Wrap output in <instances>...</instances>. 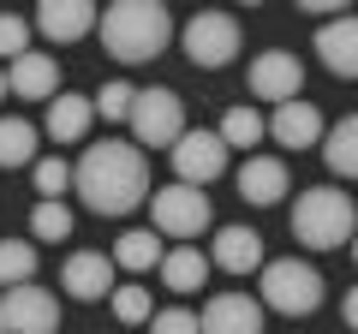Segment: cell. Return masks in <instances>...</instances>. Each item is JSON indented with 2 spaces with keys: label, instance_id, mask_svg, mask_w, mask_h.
Masks as SVG:
<instances>
[{
  "label": "cell",
  "instance_id": "obj_32",
  "mask_svg": "<svg viewBox=\"0 0 358 334\" xmlns=\"http://www.w3.org/2000/svg\"><path fill=\"white\" fill-rule=\"evenodd\" d=\"M341 317H346V328H358V286L346 293V305H341Z\"/></svg>",
  "mask_w": 358,
  "mask_h": 334
},
{
  "label": "cell",
  "instance_id": "obj_19",
  "mask_svg": "<svg viewBox=\"0 0 358 334\" xmlns=\"http://www.w3.org/2000/svg\"><path fill=\"white\" fill-rule=\"evenodd\" d=\"M209 263L227 275H251L263 269V239H257L251 227H215V251H209Z\"/></svg>",
  "mask_w": 358,
  "mask_h": 334
},
{
  "label": "cell",
  "instance_id": "obj_31",
  "mask_svg": "<svg viewBox=\"0 0 358 334\" xmlns=\"http://www.w3.org/2000/svg\"><path fill=\"white\" fill-rule=\"evenodd\" d=\"M150 334H203V317L197 310H155Z\"/></svg>",
  "mask_w": 358,
  "mask_h": 334
},
{
  "label": "cell",
  "instance_id": "obj_29",
  "mask_svg": "<svg viewBox=\"0 0 358 334\" xmlns=\"http://www.w3.org/2000/svg\"><path fill=\"white\" fill-rule=\"evenodd\" d=\"M72 233V209L66 203H36V215H30V239H66Z\"/></svg>",
  "mask_w": 358,
  "mask_h": 334
},
{
  "label": "cell",
  "instance_id": "obj_1",
  "mask_svg": "<svg viewBox=\"0 0 358 334\" xmlns=\"http://www.w3.org/2000/svg\"><path fill=\"white\" fill-rule=\"evenodd\" d=\"M72 191L84 197L90 215H131L138 203H150V161L138 143L102 138L78 155V180Z\"/></svg>",
  "mask_w": 358,
  "mask_h": 334
},
{
  "label": "cell",
  "instance_id": "obj_3",
  "mask_svg": "<svg viewBox=\"0 0 358 334\" xmlns=\"http://www.w3.org/2000/svg\"><path fill=\"white\" fill-rule=\"evenodd\" d=\"M293 239L310 251H341L358 239V197H346L341 185H310L293 203Z\"/></svg>",
  "mask_w": 358,
  "mask_h": 334
},
{
  "label": "cell",
  "instance_id": "obj_4",
  "mask_svg": "<svg viewBox=\"0 0 358 334\" xmlns=\"http://www.w3.org/2000/svg\"><path fill=\"white\" fill-rule=\"evenodd\" d=\"M257 298H263V310H281V317H310V310L322 305V275H317V263H299V257L263 263Z\"/></svg>",
  "mask_w": 358,
  "mask_h": 334
},
{
  "label": "cell",
  "instance_id": "obj_18",
  "mask_svg": "<svg viewBox=\"0 0 358 334\" xmlns=\"http://www.w3.org/2000/svg\"><path fill=\"white\" fill-rule=\"evenodd\" d=\"M90 119H96V96H78V90H60L48 102V119H42V131H48L54 143H84Z\"/></svg>",
  "mask_w": 358,
  "mask_h": 334
},
{
  "label": "cell",
  "instance_id": "obj_14",
  "mask_svg": "<svg viewBox=\"0 0 358 334\" xmlns=\"http://www.w3.org/2000/svg\"><path fill=\"white\" fill-rule=\"evenodd\" d=\"M268 138L281 143V150H317L322 138H329V126H322V114H317V102H287V108H275V119H268Z\"/></svg>",
  "mask_w": 358,
  "mask_h": 334
},
{
  "label": "cell",
  "instance_id": "obj_34",
  "mask_svg": "<svg viewBox=\"0 0 358 334\" xmlns=\"http://www.w3.org/2000/svg\"><path fill=\"white\" fill-rule=\"evenodd\" d=\"M352 263H358V239H352Z\"/></svg>",
  "mask_w": 358,
  "mask_h": 334
},
{
  "label": "cell",
  "instance_id": "obj_5",
  "mask_svg": "<svg viewBox=\"0 0 358 334\" xmlns=\"http://www.w3.org/2000/svg\"><path fill=\"white\" fill-rule=\"evenodd\" d=\"M245 30L233 13H197L179 24V48H185V60L203 66V72H221V66H233V54H239Z\"/></svg>",
  "mask_w": 358,
  "mask_h": 334
},
{
  "label": "cell",
  "instance_id": "obj_24",
  "mask_svg": "<svg viewBox=\"0 0 358 334\" xmlns=\"http://www.w3.org/2000/svg\"><path fill=\"white\" fill-rule=\"evenodd\" d=\"M36 281V245L30 239H0V293Z\"/></svg>",
  "mask_w": 358,
  "mask_h": 334
},
{
  "label": "cell",
  "instance_id": "obj_11",
  "mask_svg": "<svg viewBox=\"0 0 358 334\" xmlns=\"http://www.w3.org/2000/svg\"><path fill=\"white\" fill-rule=\"evenodd\" d=\"M60 286L78 298V305L114 298V251H72L66 269H60Z\"/></svg>",
  "mask_w": 358,
  "mask_h": 334
},
{
  "label": "cell",
  "instance_id": "obj_10",
  "mask_svg": "<svg viewBox=\"0 0 358 334\" xmlns=\"http://www.w3.org/2000/svg\"><path fill=\"white\" fill-rule=\"evenodd\" d=\"M299 90H305V66H299V54L268 48V54L251 60V96H257V102L287 108V102H299Z\"/></svg>",
  "mask_w": 358,
  "mask_h": 334
},
{
  "label": "cell",
  "instance_id": "obj_2",
  "mask_svg": "<svg viewBox=\"0 0 358 334\" xmlns=\"http://www.w3.org/2000/svg\"><path fill=\"white\" fill-rule=\"evenodd\" d=\"M102 48L114 54L120 66H143L155 60V54H167V42H173V13H167L162 0H120V6H108L102 13Z\"/></svg>",
  "mask_w": 358,
  "mask_h": 334
},
{
  "label": "cell",
  "instance_id": "obj_20",
  "mask_svg": "<svg viewBox=\"0 0 358 334\" xmlns=\"http://www.w3.org/2000/svg\"><path fill=\"white\" fill-rule=\"evenodd\" d=\"M162 233L155 227H131V233H120L114 239V269H126V275H143V269H162Z\"/></svg>",
  "mask_w": 358,
  "mask_h": 334
},
{
  "label": "cell",
  "instance_id": "obj_7",
  "mask_svg": "<svg viewBox=\"0 0 358 334\" xmlns=\"http://www.w3.org/2000/svg\"><path fill=\"white\" fill-rule=\"evenodd\" d=\"M150 215H155V233H167V239H203L209 227V197L197 191V185H162V191L150 197Z\"/></svg>",
  "mask_w": 358,
  "mask_h": 334
},
{
  "label": "cell",
  "instance_id": "obj_8",
  "mask_svg": "<svg viewBox=\"0 0 358 334\" xmlns=\"http://www.w3.org/2000/svg\"><path fill=\"white\" fill-rule=\"evenodd\" d=\"M60 328V298L42 293L36 281L0 293V334H54Z\"/></svg>",
  "mask_w": 358,
  "mask_h": 334
},
{
  "label": "cell",
  "instance_id": "obj_6",
  "mask_svg": "<svg viewBox=\"0 0 358 334\" xmlns=\"http://www.w3.org/2000/svg\"><path fill=\"white\" fill-rule=\"evenodd\" d=\"M131 138H138V150H173V143L185 138V102H179V90H167V84L138 90Z\"/></svg>",
  "mask_w": 358,
  "mask_h": 334
},
{
  "label": "cell",
  "instance_id": "obj_28",
  "mask_svg": "<svg viewBox=\"0 0 358 334\" xmlns=\"http://www.w3.org/2000/svg\"><path fill=\"white\" fill-rule=\"evenodd\" d=\"M131 108H138V90H131L126 78H108L102 90H96V114L102 119H131Z\"/></svg>",
  "mask_w": 358,
  "mask_h": 334
},
{
  "label": "cell",
  "instance_id": "obj_12",
  "mask_svg": "<svg viewBox=\"0 0 358 334\" xmlns=\"http://www.w3.org/2000/svg\"><path fill=\"white\" fill-rule=\"evenodd\" d=\"M36 30L48 42H84L90 30H102V13L90 0H42L36 6Z\"/></svg>",
  "mask_w": 358,
  "mask_h": 334
},
{
  "label": "cell",
  "instance_id": "obj_30",
  "mask_svg": "<svg viewBox=\"0 0 358 334\" xmlns=\"http://www.w3.org/2000/svg\"><path fill=\"white\" fill-rule=\"evenodd\" d=\"M0 54H6V60H24L30 54V18L0 13Z\"/></svg>",
  "mask_w": 358,
  "mask_h": 334
},
{
  "label": "cell",
  "instance_id": "obj_16",
  "mask_svg": "<svg viewBox=\"0 0 358 334\" xmlns=\"http://www.w3.org/2000/svg\"><path fill=\"white\" fill-rule=\"evenodd\" d=\"M317 60L329 66L334 78H358V18H329L317 24Z\"/></svg>",
  "mask_w": 358,
  "mask_h": 334
},
{
  "label": "cell",
  "instance_id": "obj_9",
  "mask_svg": "<svg viewBox=\"0 0 358 334\" xmlns=\"http://www.w3.org/2000/svg\"><path fill=\"white\" fill-rule=\"evenodd\" d=\"M173 173H179V185H215L221 173H227V143H221V131H185V138L173 143Z\"/></svg>",
  "mask_w": 358,
  "mask_h": 334
},
{
  "label": "cell",
  "instance_id": "obj_26",
  "mask_svg": "<svg viewBox=\"0 0 358 334\" xmlns=\"http://www.w3.org/2000/svg\"><path fill=\"white\" fill-rule=\"evenodd\" d=\"M108 305H114V322H126V328H143V322L155 317V298L143 293L138 281H126V286H114V298H108Z\"/></svg>",
  "mask_w": 358,
  "mask_h": 334
},
{
  "label": "cell",
  "instance_id": "obj_27",
  "mask_svg": "<svg viewBox=\"0 0 358 334\" xmlns=\"http://www.w3.org/2000/svg\"><path fill=\"white\" fill-rule=\"evenodd\" d=\"M30 180H36V197H42V203H60V197H66V185L78 180V167H66L60 155H42V161L30 167Z\"/></svg>",
  "mask_w": 358,
  "mask_h": 334
},
{
  "label": "cell",
  "instance_id": "obj_21",
  "mask_svg": "<svg viewBox=\"0 0 358 334\" xmlns=\"http://www.w3.org/2000/svg\"><path fill=\"white\" fill-rule=\"evenodd\" d=\"M203 281H209V263H203L197 245H173L162 257V286L167 293H203Z\"/></svg>",
  "mask_w": 358,
  "mask_h": 334
},
{
  "label": "cell",
  "instance_id": "obj_22",
  "mask_svg": "<svg viewBox=\"0 0 358 334\" xmlns=\"http://www.w3.org/2000/svg\"><path fill=\"white\" fill-rule=\"evenodd\" d=\"M322 161L341 173V180H358V114L334 119L329 138H322Z\"/></svg>",
  "mask_w": 358,
  "mask_h": 334
},
{
  "label": "cell",
  "instance_id": "obj_25",
  "mask_svg": "<svg viewBox=\"0 0 358 334\" xmlns=\"http://www.w3.org/2000/svg\"><path fill=\"white\" fill-rule=\"evenodd\" d=\"M268 138V119L257 114V108H227V119H221V143H227V150H257V143Z\"/></svg>",
  "mask_w": 358,
  "mask_h": 334
},
{
  "label": "cell",
  "instance_id": "obj_13",
  "mask_svg": "<svg viewBox=\"0 0 358 334\" xmlns=\"http://www.w3.org/2000/svg\"><path fill=\"white\" fill-rule=\"evenodd\" d=\"M203 334H263V298H251V293H215L203 305Z\"/></svg>",
  "mask_w": 358,
  "mask_h": 334
},
{
  "label": "cell",
  "instance_id": "obj_15",
  "mask_svg": "<svg viewBox=\"0 0 358 334\" xmlns=\"http://www.w3.org/2000/svg\"><path fill=\"white\" fill-rule=\"evenodd\" d=\"M287 161L281 155H245V167H239V197L245 203H257V209H268V203H281L287 197Z\"/></svg>",
  "mask_w": 358,
  "mask_h": 334
},
{
  "label": "cell",
  "instance_id": "obj_33",
  "mask_svg": "<svg viewBox=\"0 0 358 334\" xmlns=\"http://www.w3.org/2000/svg\"><path fill=\"white\" fill-rule=\"evenodd\" d=\"M6 90H13V84H6V66H0V102H6Z\"/></svg>",
  "mask_w": 358,
  "mask_h": 334
},
{
  "label": "cell",
  "instance_id": "obj_17",
  "mask_svg": "<svg viewBox=\"0 0 358 334\" xmlns=\"http://www.w3.org/2000/svg\"><path fill=\"white\" fill-rule=\"evenodd\" d=\"M6 84H13L18 102H54L60 96V66H54V54H24V60L6 66Z\"/></svg>",
  "mask_w": 358,
  "mask_h": 334
},
{
  "label": "cell",
  "instance_id": "obj_23",
  "mask_svg": "<svg viewBox=\"0 0 358 334\" xmlns=\"http://www.w3.org/2000/svg\"><path fill=\"white\" fill-rule=\"evenodd\" d=\"M36 138L42 131L30 126V119H0V167H36L42 155H36Z\"/></svg>",
  "mask_w": 358,
  "mask_h": 334
}]
</instances>
